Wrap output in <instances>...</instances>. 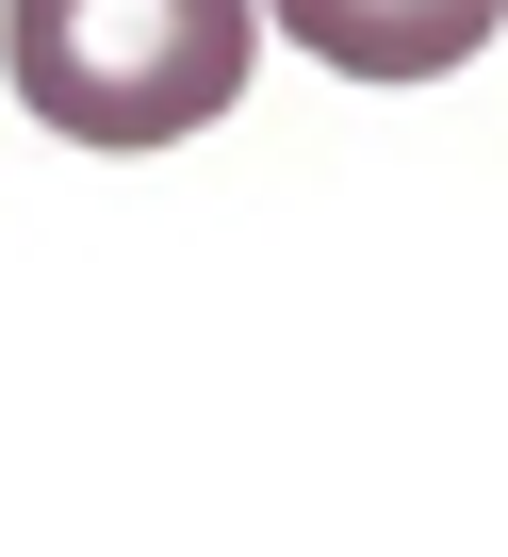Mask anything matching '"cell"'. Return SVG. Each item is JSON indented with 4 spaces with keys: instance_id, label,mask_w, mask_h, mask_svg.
Wrapping results in <instances>:
<instances>
[{
    "instance_id": "obj_1",
    "label": "cell",
    "mask_w": 508,
    "mask_h": 557,
    "mask_svg": "<svg viewBox=\"0 0 508 557\" xmlns=\"http://www.w3.org/2000/svg\"><path fill=\"white\" fill-rule=\"evenodd\" d=\"M263 0H0V83L66 148H181L246 99Z\"/></svg>"
},
{
    "instance_id": "obj_2",
    "label": "cell",
    "mask_w": 508,
    "mask_h": 557,
    "mask_svg": "<svg viewBox=\"0 0 508 557\" xmlns=\"http://www.w3.org/2000/svg\"><path fill=\"white\" fill-rule=\"evenodd\" d=\"M263 17H280L312 66H345V83H443V66L492 50L508 0H263Z\"/></svg>"
}]
</instances>
